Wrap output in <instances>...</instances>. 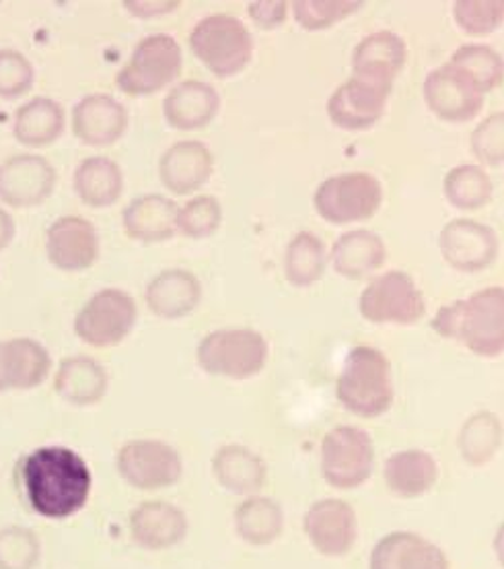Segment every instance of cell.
Masks as SVG:
<instances>
[{"instance_id": "cell-21", "label": "cell", "mask_w": 504, "mask_h": 569, "mask_svg": "<svg viewBox=\"0 0 504 569\" xmlns=\"http://www.w3.org/2000/svg\"><path fill=\"white\" fill-rule=\"evenodd\" d=\"M214 171L211 149L200 141H178L159 159V180L165 190L185 197L209 184Z\"/></svg>"}, {"instance_id": "cell-6", "label": "cell", "mask_w": 504, "mask_h": 569, "mask_svg": "<svg viewBox=\"0 0 504 569\" xmlns=\"http://www.w3.org/2000/svg\"><path fill=\"white\" fill-rule=\"evenodd\" d=\"M180 42L169 33L142 38L127 64L115 74V87L130 98H149L171 86L182 74Z\"/></svg>"}, {"instance_id": "cell-19", "label": "cell", "mask_w": 504, "mask_h": 569, "mask_svg": "<svg viewBox=\"0 0 504 569\" xmlns=\"http://www.w3.org/2000/svg\"><path fill=\"white\" fill-rule=\"evenodd\" d=\"M188 516L175 503L149 499L128 516L130 539L144 551H165L185 539Z\"/></svg>"}, {"instance_id": "cell-47", "label": "cell", "mask_w": 504, "mask_h": 569, "mask_svg": "<svg viewBox=\"0 0 504 569\" xmlns=\"http://www.w3.org/2000/svg\"><path fill=\"white\" fill-rule=\"evenodd\" d=\"M494 551H496V557H498V563L504 568V525L498 528V532H496V539H494Z\"/></svg>"}, {"instance_id": "cell-33", "label": "cell", "mask_w": 504, "mask_h": 569, "mask_svg": "<svg viewBox=\"0 0 504 569\" xmlns=\"http://www.w3.org/2000/svg\"><path fill=\"white\" fill-rule=\"evenodd\" d=\"M284 516L281 506L268 498L245 499L235 510V530L250 545H270L281 537Z\"/></svg>"}, {"instance_id": "cell-31", "label": "cell", "mask_w": 504, "mask_h": 569, "mask_svg": "<svg viewBox=\"0 0 504 569\" xmlns=\"http://www.w3.org/2000/svg\"><path fill=\"white\" fill-rule=\"evenodd\" d=\"M212 475L226 491L250 496L266 481V465L250 448L226 443L212 456Z\"/></svg>"}, {"instance_id": "cell-13", "label": "cell", "mask_w": 504, "mask_h": 569, "mask_svg": "<svg viewBox=\"0 0 504 569\" xmlns=\"http://www.w3.org/2000/svg\"><path fill=\"white\" fill-rule=\"evenodd\" d=\"M392 87L375 79L352 74L327 100V116L342 130L373 129L385 114Z\"/></svg>"}, {"instance_id": "cell-2", "label": "cell", "mask_w": 504, "mask_h": 569, "mask_svg": "<svg viewBox=\"0 0 504 569\" xmlns=\"http://www.w3.org/2000/svg\"><path fill=\"white\" fill-rule=\"evenodd\" d=\"M443 339L462 342L477 357L504 353V287H486L443 306L431 322Z\"/></svg>"}, {"instance_id": "cell-17", "label": "cell", "mask_w": 504, "mask_h": 569, "mask_svg": "<svg viewBox=\"0 0 504 569\" xmlns=\"http://www.w3.org/2000/svg\"><path fill=\"white\" fill-rule=\"evenodd\" d=\"M309 541L325 557L346 556L359 537L356 512L342 499L315 501L303 520Z\"/></svg>"}, {"instance_id": "cell-7", "label": "cell", "mask_w": 504, "mask_h": 569, "mask_svg": "<svg viewBox=\"0 0 504 569\" xmlns=\"http://www.w3.org/2000/svg\"><path fill=\"white\" fill-rule=\"evenodd\" d=\"M139 306L134 298L118 287L99 289L84 301L74 316V335L89 347L110 349L127 341L137 327Z\"/></svg>"}, {"instance_id": "cell-39", "label": "cell", "mask_w": 504, "mask_h": 569, "mask_svg": "<svg viewBox=\"0 0 504 569\" xmlns=\"http://www.w3.org/2000/svg\"><path fill=\"white\" fill-rule=\"evenodd\" d=\"M42 559V541L28 527L0 528V569H36Z\"/></svg>"}, {"instance_id": "cell-18", "label": "cell", "mask_w": 504, "mask_h": 569, "mask_svg": "<svg viewBox=\"0 0 504 569\" xmlns=\"http://www.w3.org/2000/svg\"><path fill=\"white\" fill-rule=\"evenodd\" d=\"M127 106L110 93H91L72 108V134L87 147H112L127 134Z\"/></svg>"}, {"instance_id": "cell-22", "label": "cell", "mask_w": 504, "mask_h": 569, "mask_svg": "<svg viewBox=\"0 0 504 569\" xmlns=\"http://www.w3.org/2000/svg\"><path fill=\"white\" fill-rule=\"evenodd\" d=\"M110 376L105 366L91 356L62 359L54 371V392L60 400L77 409L95 407L105 399Z\"/></svg>"}, {"instance_id": "cell-30", "label": "cell", "mask_w": 504, "mask_h": 569, "mask_svg": "<svg viewBox=\"0 0 504 569\" xmlns=\"http://www.w3.org/2000/svg\"><path fill=\"white\" fill-rule=\"evenodd\" d=\"M387 257L385 242L371 229H352L332 246L330 260L334 271L344 279H363L383 267Z\"/></svg>"}, {"instance_id": "cell-20", "label": "cell", "mask_w": 504, "mask_h": 569, "mask_svg": "<svg viewBox=\"0 0 504 569\" xmlns=\"http://www.w3.org/2000/svg\"><path fill=\"white\" fill-rule=\"evenodd\" d=\"M50 371L52 356L42 342L29 337L0 341V395L40 388Z\"/></svg>"}, {"instance_id": "cell-36", "label": "cell", "mask_w": 504, "mask_h": 569, "mask_svg": "<svg viewBox=\"0 0 504 569\" xmlns=\"http://www.w3.org/2000/svg\"><path fill=\"white\" fill-rule=\"evenodd\" d=\"M491 176L474 163H463L448 171L443 182V192L455 209L477 211L492 199Z\"/></svg>"}, {"instance_id": "cell-26", "label": "cell", "mask_w": 504, "mask_h": 569, "mask_svg": "<svg viewBox=\"0 0 504 569\" xmlns=\"http://www.w3.org/2000/svg\"><path fill=\"white\" fill-rule=\"evenodd\" d=\"M441 547L414 532H392L375 545L369 569H448Z\"/></svg>"}, {"instance_id": "cell-45", "label": "cell", "mask_w": 504, "mask_h": 569, "mask_svg": "<svg viewBox=\"0 0 504 569\" xmlns=\"http://www.w3.org/2000/svg\"><path fill=\"white\" fill-rule=\"evenodd\" d=\"M127 11L139 19H153V17H163V14L173 13L180 9L178 0H159V2H147V0H127L124 2Z\"/></svg>"}, {"instance_id": "cell-46", "label": "cell", "mask_w": 504, "mask_h": 569, "mask_svg": "<svg viewBox=\"0 0 504 569\" xmlns=\"http://www.w3.org/2000/svg\"><path fill=\"white\" fill-rule=\"evenodd\" d=\"M14 233H17V228H14L13 217L9 211L0 209V252L13 243Z\"/></svg>"}, {"instance_id": "cell-9", "label": "cell", "mask_w": 504, "mask_h": 569, "mask_svg": "<svg viewBox=\"0 0 504 569\" xmlns=\"http://www.w3.org/2000/svg\"><path fill=\"white\" fill-rule=\"evenodd\" d=\"M115 470L137 491H161L182 479L183 460L168 441L137 438L120 446Z\"/></svg>"}, {"instance_id": "cell-41", "label": "cell", "mask_w": 504, "mask_h": 569, "mask_svg": "<svg viewBox=\"0 0 504 569\" xmlns=\"http://www.w3.org/2000/svg\"><path fill=\"white\" fill-rule=\"evenodd\" d=\"M453 19L467 36H488L504 23V0H457Z\"/></svg>"}, {"instance_id": "cell-1", "label": "cell", "mask_w": 504, "mask_h": 569, "mask_svg": "<svg viewBox=\"0 0 504 569\" xmlns=\"http://www.w3.org/2000/svg\"><path fill=\"white\" fill-rule=\"evenodd\" d=\"M14 470L29 510L43 520H69L89 503L93 475L72 448L40 446L23 456Z\"/></svg>"}, {"instance_id": "cell-42", "label": "cell", "mask_w": 504, "mask_h": 569, "mask_svg": "<svg viewBox=\"0 0 504 569\" xmlns=\"http://www.w3.org/2000/svg\"><path fill=\"white\" fill-rule=\"evenodd\" d=\"M36 86V69L23 52L0 48V100L13 101L28 96Z\"/></svg>"}, {"instance_id": "cell-3", "label": "cell", "mask_w": 504, "mask_h": 569, "mask_svg": "<svg viewBox=\"0 0 504 569\" xmlns=\"http://www.w3.org/2000/svg\"><path fill=\"white\" fill-rule=\"evenodd\" d=\"M336 397L359 417H381L392 409L393 382L390 359L375 347H354L337 376Z\"/></svg>"}, {"instance_id": "cell-25", "label": "cell", "mask_w": 504, "mask_h": 569, "mask_svg": "<svg viewBox=\"0 0 504 569\" xmlns=\"http://www.w3.org/2000/svg\"><path fill=\"white\" fill-rule=\"evenodd\" d=\"M180 207L165 194H142L128 202L122 228L132 242L163 243L178 233Z\"/></svg>"}, {"instance_id": "cell-10", "label": "cell", "mask_w": 504, "mask_h": 569, "mask_svg": "<svg viewBox=\"0 0 504 569\" xmlns=\"http://www.w3.org/2000/svg\"><path fill=\"white\" fill-rule=\"evenodd\" d=\"M359 310L373 325L410 327L426 312V301L407 272L387 271L364 287Z\"/></svg>"}, {"instance_id": "cell-4", "label": "cell", "mask_w": 504, "mask_h": 569, "mask_svg": "<svg viewBox=\"0 0 504 569\" xmlns=\"http://www.w3.org/2000/svg\"><path fill=\"white\" fill-rule=\"evenodd\" d=\"M188 42L192 54L219 79H231L252 62V31L233 14L200 19Z\"/></svg>"}, {"instance_id": "cell-23", "label": "cell", "mask_w": 504, "mask_h": 569, "mask_svg": "<svg viewBox=\"0 0 504 569\" xmlns=\"http://www.w3.org/2000/svg\"><path fill=\"white\" fill-rule=\"evenodd\" d=\"M202 301V283L188 269L157 272L144 289V303L157 318L178 320L196 310Z\"/></svg>"}, {"instance_id": "cell-15", "label": "cell", "mask_w": 504, "mask_h": 569, "mask_svg": "<svg viewBox=\"0 0 504 569\" xmlns=\"http://www.w3.org/2000/svg\"><path fill=\"white\" fill-rule=\"evenodd\" d=\"M498 236L494 229L474 221H448L439 233V250L451 269L460 272H477L488 269L498 257Z\"/></svg>"}, {"instance_id": "cell-38", "label": "cell", "mask_w": 504, "mask_h": 569, "mask_svg": "<svg viewBox=\"0 0 504 569\" xmlns=\"http://www.w3.org/2000/svg\"><path fill=\"white\" fill-rule=\"evenodd\" d=\"M363 9L361 0H294L291 2L294 21L308 31H322L337 26Z\"/></svg>"}, {"instance_id": "cell-11", "label": "cell", "mask_w": 504, "mask_h": 569, "mask_svg": "<svg viewBox=\"0 0 504 569\" xmlns=\"http://www.w3.org/2000/svg\"><path fill=\"white\" fill-rule=\"evenodd\" d=\"M375 465L371 436L354 426L334 427L322 441L323 479L336 489H356L369 481Z\"/></svg>"}, {"instance_id": "cell-5", "label": "cell", "mask_w": 504, "mask_h": 569, "mask_svg": "<svg viewBox=\"0 0 504 569\" xmlns=\"http://www.w3.org/2000/svg\"><path fill=\"white\" fill-rule=\"evenodd\" d=\"M270 345L253 328H219L198 342L196 361L209 376L248 380L266 366Z\"/></svg>"}, {"instance_id": "cell-16", "label": "cell", "mask_w": 504, "mask_h": 569, "mask_svg": "<svg viewBox=\"0 0 504 569\" xmlns=\"http://www.w3.org/2000/svg\"><path fill=\"white\" fill-rule=\"evenodd\" d=\"M422 91L429 110L453 124L474 120L484 106V93L448 62L426 74Z\"/></svg>"}, {"instance_id": "cell-44", "label": "cell", "mask_w": 504, "mask_h": 569, "mask_svg": "<svg viewBox=\"0 0 504 569\" xmlns=\"http://www.w3.org/2000/svg\"><path fill=\"white\" fill-rule=\"evenodd\" d=\"M289 2L284 0H258L248 4V14L258 28L276 29L289 17Z\"/></svg>"}, {"instance_id": "cell-27", "label": "cell", "mask_w": 504, "mask_h": 569, "mask_svg": "<svg viewBox=\"0 0 504 569\" xmlns=\"http://www.w3.org/2000/svg\"><path fill=\"white\" fill-rule=\"evenodd\" d=\"M407 46L393 31H375L364 36L352 52V71L359 77L393 86L395 77L406 67Z\"/></svg>"}, {"instance_id": "cell-37", "label": "cell", "mask_w": 504, "mask_h": 569, "mask_svg": "<svg viewBox=\"0 0 504 569\" xmlns=\"http://www.w3.org/2000/svg\"><path fill=\"white\" fill-rule=\"evenodd\" d=\"M503 443V426L496 415L482 411L470 417L460 431V452L463 460L482 467L491 462Z\"/></svg>"}, {"instance_id": "cell-14", "label": "cell", "mask_w": 504, "mask_h": 569, "mask_svg": "<svg viewBox=\"0 0 504 569\" xmlns=\"http://www.w3.org/2000/svg\"><path fill=\"white\" fill-rule=\"evenodd\" d=\"M99 252L98 228L84 217L64 214L46 229V257L58 271H87L98 262Z\"/></svg>"}, {"instance_id": "cell-40", "label": "cell", "mask_w": 504, "mask_h": 569, "mask_svg": "<svg viewBox=\"0 0 504 569\" xmlns=\"http://www.w3.org/2000/svg\"><path fill=\"white\" fill-rule=\"evenodd\" d=\"M223 223V207L212 194H198L178 211V233L190 240H204Z\"/></svg>"}, {"instance_id": "cell-12", "label": "cell", "mask_w": 504, "mask_h": 569, "mask_svg": "<svg viewBox=\"0 0 504 569\" xmlns=\"http://www.w3.org/2000/svg\"><path fill=\"white\" fill-rule=\"evenodd\" d=\"M57 168L42 156L19 153L0 163V202L11 209H36L54 194Z\"/></svg>"}, {"instance_id": "cell-28", "label": "cell", "mask_w": 504, "mask_h": 569, "mask_svg": "<svg viewBox=\"0 0 504 569\" xmlns=\"http://www.w3.org/2000/svg\"><path fill=\"white\" fill-rule=\"evenodd\" d=\"M72 188L84 207L110 209L124 192V171L110 157H87L74 170Z\"/></svg>"}, {"instance_id": "cell-35", "label": "cell", "mask_w": 504, "mask_h": 569, "mask_svg": "<svg viewBox=\"0 0 504 569\" xmlns=\"http://www.w3.org/2000/svg\"><path fill=\"white\" fill-rule=\"evenodd\" d=\"M486 96L504 81V58L486 43H465L448 60Z\"/></svg>"}, {"instance_id": "cell-34", "label": "cell", "mask_w": 504, "mask_h": 569, "mask_svg": "<svg viewBox=\"0 0 504 569\" xmlns=\"http://www.w3.org/2000/svg\"><path fill=\"white\" fill-rule=\"evenodd\" d=\"M327 258L322 240L311 231H301L286 246L284 277L294 287L317 283L325 272Z\"/></svg>"}, {"instance_id": "cell-32", "label": "cell", "mask_w": 504, "mask_h": 569, "mask_svg": "<svg viewBox=\"0 0 504 569\" xmlns=\"http://www.w3.org/2000/svg\"><path fill=\"white\" fill-rule=\"evenodd\" d=\"M383 477L390 491L400 498H421L439 479V465L424 450L395 452L385 460Z\"/></svg>"}, {"instance_id": "cell-24", "label": "cell", "mask_w": 504, "mask_h": 569, "mask_svg": "<svg viewBox=\"0 0 504 569\" xmlns=\"http://www.w3.org/2000/svg\"><path fill=\"white\" fill-rule=\"evenodd\" d=\"M221 110L219 91L204 81H182L169 89L163 118L171 129L198 130L209 127Z\"/></svg>"}, {"instance_id": "cell-29", "label": "cell", "mask_w": 504, "mask_h": 569, "mask_svg": "<svg viewBox=\"0 0 504 569\" xmlns=\"http://www.w3.org/2000/svg\"><path fill=\"white\" fill-rule=\"evenodd\" d=\"M67 112L52 98H33L17 108L13 118L14 141L29 149L50 147L64 134Z\"/></svg>"}, {"instance_id": "cell-43", "label": "cell", "mask_w": 504, "mask_h": 569, "mask_svg": "<svg viewBox=\"0 0 504 569\" xmlns=\"http://www.w3.org/2000/svg\"><path fill=\"white\" fill-rule=\"evenodd\" d=\"M472 153L480 163L503 166L504 163V112L484 118L472 132Z\"/></svg>"}, {"instance_id": "cell-8", "label": "cell", "mask_w": 504, "mask_h": 569, "mask_svg": "<svg viewBox=\"0 0 504 569\" xmlns=\"http://www.w3.org/2000/svg\"><path fill=\"white\" fill-rule=\"evenodd\" d=\"M383 202V186L373 173L346 171L317 186L313 204L323 221L349 226L366 221L377 213Z\"/></svg>"}]
</instances>
